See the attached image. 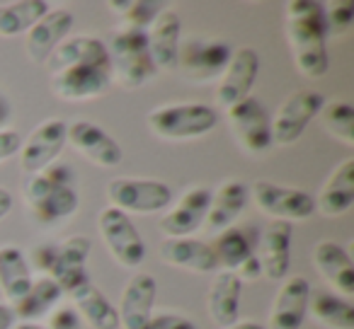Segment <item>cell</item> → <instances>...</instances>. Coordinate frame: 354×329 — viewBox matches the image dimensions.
I'll return each mask as SVG.
<instances>
[{
    "label": "cell",
    "instance_id": "obj_44",
    "mask_svg": "<svg viewBox=\"0 0 354 329\" xmlns=\"http://www.w3.org/2000/svg\"><path fill=\"white\" fill-rule=\"evenodd\" d=\"M12 329H46V327H41V324H35V322H20V324H15Z\"/></svg>",
    "mask_w": 354,
    "mask_h": 329
},
{
    "label": "cell",
    "instance_id": "obj_30",
    "mask_svg": "<svg viewBox=\"0 0 354 329\" xmlns=\"http://www.w3.org/2000/svg\"><path fill=\"white\" fill-rule=\"evenodd\" d=\"M308 310L318 322L330 329H354V308L347 298L330 293V290H313L308 295Z\"/></svg>",
    "mask_w": 354,
    "mask_h": 329
},
{
    "label": "cell",
    "instance_id": "obj_28",
    "mask_svg": "<svg viewBox=\"0 0 354 329\" xmlns=\"http://www.w3.org/2000/svg\"><path fill=\"white\" fill-rule=\"evenodd\" d=\"M32 274L27 257L22 250L8 245L0 247V290L8 298V303L17 305L32 286Z\"/></svg>",
    "mask_w": 354,
    "mask_h": 329
},
{
    "label": "cell",
    "instance_id": "obj_36",
    "mask_svg": "<svg viewBox=\"0 0 354 329\" xmlns=\"http://www.w3.org/2000/svg\"><path fill=\"white\" fill-rule=\"evenodd\" d=\"M141 329H199V327L189 317H185V315L160 312V315H151Z\"/></svg>",
    "mask_w": 354,
    "mask_h": 329
},
{
    "label": "cell",
    "instance_id": "obj_40",
    "mask_svg": "<svg viewBox=\"0 0 354 329\" xmlns=\"http://www.w3.org/2000/svg\"><path fill=\"white\" fill-rule=\"evenodd\" d=\"M17 322L15 312H12V305L0 303V329H12Z\"/></svg>",
    "mask_w": 354,
    "mask_h": 329
},
{
    "label": "cell",
    "instance_id": "obj_22",
    "mask_svg": "<svg viewBox=\"0 0 354 329\" xmlns=\"http://www.w3.org/2000/svg\"><path fill=\"white\" fill-rule=\"evenodd\" d=\"M291 235L294 228L291 223L277 221L274 226H270L262 235V276H267L270 281H281L289 274L291 264Z\"/></svg>",
    "mask_w": 354,
    "mask_h": 329
},
{
    "label": "cell",
    "instance_id": "obj_35",
    "mask_svg": "<svg viewBox=\"0 0 354 329\" xmlns=\"http://www.w3.org/2000/svg\"><path fill=\"white\" fill-rule=\"evenodd\" d=\"M354 22V3L337 0L325 10V32L328 34H347Z\"/></svg>",
    "mask_w": 354,
    "mask_h": 329
},
{
    "label": "cell",
    "instance_id": "obj_8",
    "mask_svg": "<svg viewBox=\"0 0 354 329\" xmlns=\"http://www.w3.org/2000/svg\"><path fill=\"white\" fill-rule=\"evenodd\" d=\"M107 199L122 213H156L170 206L172 192L158 179L117 177L107 184Z\"/></svg>",
    "mask_w": 354,
    "mask_h": 329
},
{
    "label": "cell",
    "instance_id": "obj_24",
    "mask_svg": "<svg viewBox=\"0 0 354 329\" xmlns=\"http://www.w3.org/2000/svg\"><path fill=\"white\" fill-rule=\"evenodd\" d=\"M313 259L318 271L344 295L354 293V266L352 257L347 255L342 245L333 240H323L313 252Z\"/></svg>",
    "mask_w": 354,
    "mask_h": 329
},
{
    "label": "cell",
    "instance_id": "obj_9",
    "mask_svg": "<svg viewBox=\"0 0 354 329\" xmlns=\"http://www.w3.org/2000/svg\"><path fill=\"white\" fill-rule=\"evenodd\" d=\"M325 97L315 90H301L291 94L277 112L272 121V143L279 146H291L304 136L306 126L323 112Z\"/></svg>",
    "mask_w": 354,
    "mask_h": 329
},
{
    "label": "cell",
    "instance_id": "obj_27",
    "mask_svg": "<svg viewBox=\"0 0 354 329\" xmlns=\"http://www.w3.org/2000/svg\"><path fill=\"white\" fill-rule=\"evenodd\" d=\"M248 206V184L231 179V182L221 184L216 194H212V206L207 213V226L212 230L221 232L233 226L238 216L245 211Z\"/></svg>",
    "mask_w": 354,
    "mask_h": 329
},
{
    "label": "cell",
    "instance_id": "obj_20",
    "mask_svg": "<svg viewBox=\"0 0 354 329\" xmlns=\"http://www.w3.org/2000/svg\"><path fill=\"white\" fill-rule=\"evenodd\" d=\"M310 283L304 276H294L281 286L270 312V329H301L308 312Z\"/></svg>",
    "mask_w": 354,
    "mask_h": 329
},
{
    "label": "cell",
    "instance_id": "obj_10",
    "mask_svg": "<svg viewBox=\"0 0 354 329\" xmlns=\"http://www.w3.org/2000/svg\"><path fill=\"white\" fill-rule=\"evenodd\" d=\"M252 197L267 216L281 223L306 221L315 213V199L310 194L301 192V189L281 187V184L267 182V179L252 184Z\"/></svg>",
    "mask_w": 354,
    "mask_h": 329
},
{
    "label": "cell",
    "instance_id": "obj_17",
    "mask_svg": "<svg viewBox=\"0 0 354 329\" xmlns=\"http://www.w3.org/2000/svg\"><path fill=\"white\" fill-rule=\"evenodd\" d=\"M180 32L183 22L172 10H162L146 30L148 54L156 70H177V54H180Z\"/></svg>",
    "mask_w": 354,
    "mask_h": 329
},
{
    "label": "cell",
    "instance_id": "obj_18",
    "mask_svg": "<svg viewBox=\"0 0 354 329\" xmlns=\"http://www.w3.org/2000/svg\"><path fill=\"white\" fill-rule=\"evenodd\" d=\"M158 295V281L153 274H136L127 283L122 293V308L117 310L119 327L122 329H141L153 315V303Z\"/></svg>",
    "mask_w": 354,
    "mask_h": 329
},
{
    "label": "cell",
    "instance_id": "obj_2",
    "mask_svg": "<svg viewBox=\"0 0 354 329\" xmlns=\"http://www.w3.org/2000/svg\"><path fill=\"white\" fill-rule=\"evenodd\" d=\"M25 201L41 226H54L78 211V192L68 165H49L32 175L25 187Z\"/></svg>",
    "mask_w": 354,
    "mask_h": 329
},
{
    "label": "cell",
    "instance_id": "obj_38",
    "mask_svg": "<svg viewBox=\"0 0 354 329\" xmlns=\"http://www.w3.org/2000/svg\"><path fill=\"white\" fill-rule=\"evenodd\" d=\"M22 148V136L10 128H0V160H8V157L17 155Z\"/></svg>",
    "mask_w": 354,
    "mask_h": 329
},
{
    "label": "cell",
    "instance_id": "obj_6",
    "mask_svg": "<svg viewBox=\"0 0 354 329\" xmlns=\"http://www.w3.org/2000/svg\"><path fill=\"white\" fill-rule=\"evenodd\" d=\"M146 121L156 136L183 141V138H197L209 133L218 123V114L209 104H167V107L153 109Z\"/></svg>",
    "mask_w": 354,
    "mask_h": 329
},
{
    "label": "cell",
    "instance_id": "obj_31",
    "mask_svg": "<svg viewBox=\"0 0 354 329\" xmlns=\"http://www.w3.org/2000/svg\"><path fill=\"white\" fill-rule=\"evenodd\" d=\"M61 295H64V290L59 288V283H56L54 279H49V276H41V279L32 281L25 298L17 305H12V312H15L17 319L32 322V319L44 317V315L59 303Z\"/></svg>",
    "mask_w": 354,
    "mask_h": 329
},
{
    "label": "cell",
    "instance_id": "obj_29",
    "mask_svg": "<svg viewBox=\"0 0 354 329\" xmlns=\"http://www.w3.org/2000/svg\"><path fill=\"white\" fill-rule=\"evenodd\" d=\"M257 245V235L252 228H226V230L218 232L216 242L212 245L214 255H216V261L223 264L228 271H236L243 261H248L255 252Z\"/></svg>",
    "mask_w": 354,
    "mask_h": 329
},
{
    "label": "cell",
    "instance_id": "obj_7",
    "mask_svg": "<svg viewBox=\"0 0 354 329\" xmlns=\"http://www.w3.org/2000/svg\"><path fill=\"white\" fill-rule=\"evenodd\" d=\"M97 228L109 255L114 257V261L119 266L136 269L146 259V242H143L141 232L136 230V226H133L127 213H122L114 206L104 208L97 218Z\"/></svg>",
    "mask_w": 354,
    "mask_h": 329
},
{
    "label": "cell",
    "instance_id": "obj_5",
    "mask_svg": "<svg viewBox=\"0 0 354 329\" xmlns=\"http://www.w3.org/2000/svg\"><path fill=\"white\" fill-rule=\"evenodd\" d=\"M107 54L112 73L129 90L141 88V85H146L158 73L151 61V54H148L146 32L141 30L124 27V30L114 32L112 39H109Z\"/></svg>",
    "mask_w": 354,
    "mask_h": 329
},
{
    "label": "cell",
    "instance_id": "obj_11",
    "mask_svg": "<svg viewBox=\"0 0 354 329\" xmlns=\"http://www.w3.org/2000/svg\"><path fill=\"white\" fill-rule=\"evenodd\" d=\"M68 123L64 119H46L30 133L20 148V168L30 175H37L54 165L68 141Z\"/></svg>",
    "mask_w": 354,
    "mask_h": 329
},
{
    "label": "cell",
    "instance_id": "obj_25",
    "mask_svg": "<svg viewBox=\"0 0 354 329\" xmlns=\"http://www.w3.org/2000/svg\"><path fill=\"white\" fill-rule=\"evenodd\" d=\"M241 293L243 281L233 271H223L216 276L212 290H209V315L218 327H231L238 322V310H241Z\"/></svg>",
    "mask_w": 354,
    "mask_h": 329
},
{
    "label": "cell",
    "instance_id": "obj_41",
    "mask_svg": "<svg viewBox=\"0 0 354 329\" xmlns=\"http://www.w3.org/2000/svg\"><path fill=\"white\" fill-rule=\"evenodd\" d=\"M12 211V194L0 187V221Z\"/></svg>",
    "mask_w": 354,
    "mask_h": 329
},
{
    "label": "cell",
    "instance_id": "obj_21",
    "mask_svg": "<svg viewBox=\"0 0 354 329\" xmlns=\"http://www.w3.org/2000/svg\"><path fill=\"white\" fill-rule=\"evenodd\" d=\"M160 255L170 266L194 271V274H212L218 269L212 245L194 237H167L160 247Z\"/></svg>",
    "mask_w": 354,
    "mask_h": 329
},
{
    "label": "cell",
    "instance_id": "obj_37",
    "mask_svg": "<svg viewBox=\"0 0 354 329\" xmlns=\"http://www.w3.org/2000/svg\"><path fill=\"white\" fill-rule=\"evenodd\" d=\"M46 329H80V315L75 312V308H56L49 317V324Z\"/></svg>",
    "mask_w": 354,
    "mask_h": 329
},
{
    "label": "cell",
    "instance_id": "obj_23",
    "mask_svg": "<svg viewBox=\"0 0 354 329\" xmlns=\"http://www.w3.org/2000/svg\"><path fill=\"white\" fill-rule=\"evenodd\" d=\"M352 203H354V157H347L328 177L323 192L318 194L315 211L333 218L347 213L352 208Z\"/></svg>",
    "mask_w": 354,
    "mask_h": 329
},
{
    "label": "cell",
    "instance_id": "obj_43",
    "mask_svg": "<svg viewBox=\"0 0 354 329\" xmlns=\"http://www.w3.org/2000/svg\"><path fill=\"white\" fill-rule=\"evenodd\" d=\"M226 329H265V327H262L260 322H250V319H248V322H236V324H231V327H226Z\"/></svg>",
    "mask_w": 354,
    "mask_h": 329
},
{
    "label": "cell",
    "instance_id": "obj_4",
    "mask_svg": "<svg viewBox=\"0 0 354 329\" xmlns=\"http://www.w3.org/2000/svg\"><path fill=\"white\" fill-rule=\"evenodd\" d=\"M90 250H93L90 237L73 235L61 242V245L39 247L35 255L37 266H39L41 271H46V276L54 279L64 293H71V290H75L78 286L90 281L88 269H85Z\"/></svg>",
    "mask_w": 354,
    "mask_h": 329
},
{
    "label": "cell",
    "instance_id": "obj_12",
    "mask_svg": "<svg viewBox=\"0 0 354 329\" xmlns=\"http://www.w3.org/2000/svg\"><path fill=\"white\" fill-rule=\"evenodd\" d=\"M228 123L238 141L248 148L250 152H265L272 146V119L267 109L262 107L260 99L245 97L243 102L233 104L226 109Z\"/></svg>",
    "mask_w": 354,
    "mask_h": 329
},
{
    "label": "cell",
    "instance_id": "obj_15",
    "mask_svg": "<svg viewBox=\"0 0 354 329\" xmlns=\"http://www.w3.org/2000/svg\"><path fill=\"white\" fill-rule=\"evenodd\" d=\"M66 138H68L75 150L83 152L97 168H117L124 157L119 143L93 121H73L68 126V136Z\"/></svg>",
    "mask_w": 354,
    "mask_h": 329
},
{
    "label": "cell",
    "instance_id": "obj_32",
    "mask_svg": "<svg viewBox=\"0 0 354 329\" xmlns=\"http://www.w3.org/2000/svg\"><path fill=\"white\" fill-rule=\"evenodd\" d=\"M49 12L44 0H20L10 6H0V37H17L30 32Z\"/></svg>",
    "mask_w": 354,
    "mask_h": 329
},
{
    "label": "cell",
    "instance_id": "obj_42",
    "mask_svg": "<svg viewBox=\"0 0 354 329\" xmlns=\"http://www.w3.org/2000/svg\"><path fill=\"white\" fill-rule=\"evenodd\" d=\"M8 119H10V104L0 97V128H6Z\"/></svg>",
    "mask_w": 354,
    "mask_h": 329
},
{
    "label": "cell",
    "instance_id": "obj_3",
    "mask_svg": "<svg viewBox=\"0 0 354 329\" xmlns=\"http://www.w3.org/2000/svg\"><path fill=\"white\" fill-rule=\"evenodd\" d=\"M109 80H112V66H109V54L104 49L51 73V90L56 97L78 102V99H93L107 92Z\"/></svg>",
    "mask_w": 354,
    "mask_h": 329
},
{
    "label": "cell",
    "instance_id": "obj_34",
    "mask_svg": "<svg viewBox=\"0 0 354 329\" xmlns=\"http://www.w3.org/2000/svg\"><path fill=\"white\" fill-rule=\"evenodd\" d=\"M323 123L335 138L352 146L354 143V109L349 102H333L323 107Z\"/></svg>",
    "mask_w": 354,
    "mask_h": 329
},
{
    "label": "cell",
    "instance_id": "obj_13",
    "mask_svg": "<svg viewBox=\"0 0 354 329\" xmlns=\"http://www.w3.org/2000/svg\"><path fill=\"white\" fill-rule=\"evenodd\" d=\"M260 73V56L250 46H243V49L233 51L231 61H228L226 70L221 73L216 90V102L223 109L233 107V104L243 102L245 97H250V90L257 80Z\"/></svg>",
    "mask_w": 354,
    "mask_h": 329
},
{
    "label": "cell",
    "instance_id": "obj_39",
    "mask_svg": "<svg viewBox=\"0 0 354 329\" xmlns=\"http://www.w3.org/2000/svg\"><path fill=\"white\" fill-rule=\"evenodd\" d=\"M233 274L238 276L241 281H255V279H260L262 276V261H260V257L257 255H252L248 261H243L241 266H238Z\"/></svg>",
    "mask_w": 354,
    "mask_h": 329
},
{
    "label": "cell",
    "instance_id": "obj_1",
    "mask_svg": "<svg viewBox=\"0 0 354 329\" xmlns=\"http://www.w3.org/2000/svg\"><path fill=\"white\" fill-rule=\"evenodd\" d=\"M286 39L291 46L296 68L301 75L315 80L328 73V32L325 8L315 0H289L286 3Z\"/></svg>",
    "mask_w": 354,
    "mask_h": 329
},
{
    "label": "cell",
    "instance_id": "obj_33",
    "mask_svg": "<svg viewBox=\"0 0 354 329\" xmlns=\"http://www.w3.org/2000/svg\"><path fill=\"white\" fill-rule=\"evenodd\" d=\"M107 6L124 17L129 30L141 32H146L153 20L165 10V3H158V0H109Z\"/></svg>",
    "mask_w": 354,
    "mask_h": 329
},
{
    "label": "cell",
    "instance_id": "obj_26",
    "mask_svg": "<svg viewBox=\"0 0 354 329\" xmlns=\"http://www.w3.org/2000/svg\"><path fill=\"white\" fill-rule=\"evenodd\" d=\"M71 298L75 303V312L85 319L93 329H119V315L117 308L102 295V290L95 283H83L75 290H71Z\"/></svg>",
    "mask_w": 354,
    "mask_h": 329
},
{
    "label": "cell",
    "instance_id": "obj_16",
    "mask_svg": "<svg viewBox=\"0 0 354 329\" xmlns=\"http://www.w3.org/2000/svg\"><path fill=\"white\" fill-rule=\"evenodd\" d=\"M212 189L194 187L180 199L175 208L160 221V232L167 237H189L192 232L199 230L207 221L209 206H212Z\"/></svg>",
    "mask_w": 354,
    "mask_h": 329
},
{
    "label": "cell",
    "instance_id": "obj_19",
    "mask_svg": "<svg viewBox=\"0 0 354 329\" xmlns=\"http://www.w3.org/2000/svg\"><path fill=\"white\" fill-rule=\"evenodd\" d=\"M73 27V12L71 10H49L30 32H27V56L32 63H46L56 46Z\"/></svg>",
    "mask_w": 354,
    "mask_h": 329
},
{
    "label": "cell",
    "instance_id": "obj_14",
    "mask_svg": "<svg viewBox=\"0 0 354 329\" xmlns=\"http://www.w3.org/2000/svg\"><path fill=\"white\" fill-rule=\"evenodd\" d=\"M231 54L233 51L226 41L189 39L185 46H180L177 68H183L185 75L192 80H212L226 70Z\"/></svg>",
    "mask_w": 354,
    "mask_h": 329
}]
</instances>
